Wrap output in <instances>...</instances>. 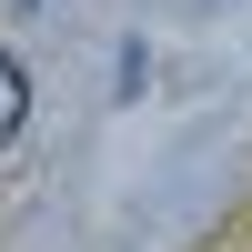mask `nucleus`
<instances>
[{"label": "nucleus", "instance_id": "1", "mask_svg": "<svg viewBox=\"0 0 252 252\" xmlns=\"http://www.w3.org/2000/svg\"><path fill=\"white\" fill-rule=\"evenodd\" d=\"M20 111H31V81H20V61L0 51V152H10V131H20Z\"/></svg>", "mask_w": 252, "mask_h": 252}]
</instances>
